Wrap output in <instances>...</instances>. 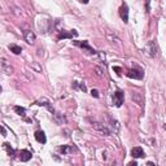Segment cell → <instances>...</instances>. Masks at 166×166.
<instances>
[{
	"mask_svg": "<svg viewBox=\"0 0 166 166\" xmlns=\"http://www.w3.org/2000/svg\"><path fill=\"white\" fill-rule=\"evenodd\" d=\"M144 76V73H143V70H141L140 68H138V69H130L129 72H127V77L129 78H135V79H141Z\"/></svg>",
	"mask_w": 166,
	"mask_h": 166,
	"instance_id": "obj_1",
	"label": "cell"
},
{
	"mask_svg": "<svg viewBox=\"0 0 166 166\" xmlns=\"http://www.w3.org/2000/svg\"><path fill=\"white\" fill-rule=\"evenodd\" d=\"M123 99H125V95L122 91H116L113 95V102L116 106H121L123 104Z\"/></svg>",
	"mask_w": 166,
	"mask_h": 166,
	"instance_id": "obj_2",
	"label": "cell"
},
{
	"mask_svg": "<svg viewBox=\"0 0 166 166\" xmlns=\"http://www.w3.org/2000/svg\"><path fill=\"white\" fill-rule=\"evenodd\" d=\"M120 16H121V18L123 22L129 21V8L126 4H122V7L120 8Z\"/></svg>",
	"mask_w": 166,
	"mask_h": 166,
	"instance_id": "obj_3",
	"label": "cell"
},
{
	"mask_svg": "<svg viewBox=\"0 0 166 166\" xmlns=\"http://www.w3.org/2000/svg\"><path fill=\"white\" fill-rule=\"evenodd\" d=\"M131 156L134 159H141V157H144V151L141 147H135L131 149Z\"/></svg>",
	"mask_w": 166,
	"mask_h": 166,
	"instance_id": "obj_4",
	"label": "cell"
},
{
	"mask_svg": "<svg viewBox=\"0 0 166 166\" xmlns=\"http://www.w3.org/2000/svg\"><path fill=\"white\" fill-rule=\"evenodd\" d=\"M147 51H148V53H149V56H151V57H156L157 47L155 44V42H149L148 43V44H147Z\"/></svg>",
	"mask_w": 166,
	"mask_h": 166,
	"instance_id": "obj_5",
	"label": "cell"
},
{
	"mask_svg": "<svg viewBox=\"0 0 166 166\" xmlns=\"http://www.w3.org/2000/svg\"><path fill=\"white\" fill-rule=\"evenodd\" d=\"M33 155H31L30 151H26V149H22L21 152H19V160L22 161V162H26V161H29Z\"/></svg>",
	"mask_w": 166,
	"mask_h": 166,
	"instance_id": "obj_6",
	"label": "cell"
},
{
	"mask_svg": "<svg viewBox=\"0 0 166 166\" xmlns=\"http://www.w3.org/2000/svg\"><path fill=\"white\" fill-rule=\"evenodd\" d=\"M35 139H37V141H39V143H42V144H46V141H47L46 134L43 131H40V130L35 132Z\"/></svg>",
	"mask_w": 166,
	"mask_h": 166,
	"instance_id": "obj_7",
	"label": "cell"
},
{
	"mask_svg": "<svg viewBox=\"0 0 166 166\" xmlns=\"http://www.w3.org/2000/svg\"><path fill=\"white\" fill-rule=\"evenodd\" d=\"M92 126H93V127L96 129V130H99V131L104 132L105 135H109V134H110V131H109V130L106 129L105 126H101V123H99V122H92Z\"/></svg>",
	"mask_w": 166,
	"mask_h": 166,
	"instance_id": "obj_8",
	"label": "cell"
},
{
	"mask_svg": "<svg viewBox=\"0 0 166 166\" xmlns=\"http://www.w3.org/2000/svg\"><path fill=\"white\" fill-rule=\"evenodd\" d=\"M25 40L27 42V43H34L35 42V34L33 33V31H30V30H27V31H25Z\"/></svg>",
	"mask_w": 166,
	"mask_h": 166,
	"instance_id": "obj_9",
	"label": "cell"
},
{
	"mask_svg": "<svg viewBox=\"0 0 166 166\" xmlns=\"http://www.w3.org/2000/svg\"><path fill=\"white\" fill-rule=\"evenodd\" d=\"M74 44L76 46H78V47H82V48H84V49H87L90 53H95V51H93V48H91V47L88 46V43L87 42H74Z\"/></svg>",
	"mask_w": 166,
	"mask_h": 166,
	"instance_id": "obj_10",
	"label": "cell"
},
{
	"mask_svg": "<svg viewBox=\"0 0 166 166\" xmlns=\"http://www.w3.org/2000/svg\"><path fill=\"white\" fill-rule=\"evenodd\" d=\"M37 104H38V105H43V106H46V108H48V110H49V112H51V113H53V114H55V113H56V112H55V109H53V108H52V106H51V105H49V102H48V101H47V100H46V99H42V100H39V101H37Z\"/></svg>",
	"mask_w": 166,
	"mask_h": 166,
	"instance_id": "obj_11",
	"label": "cell"
},
{
	"mask_svg": "<svg viewBox=\"0 0 166 166\" xmlns=\"http://www.w3.org/2000/svg\"><path fill=\"white\" fill-rule=\"evenodd\" d=\"M0 65L3 66V70H4V72H5L7 74H12V72H13V70H12L10 66L7 64V61L4 60V58H1V60H0Z\"/></svg>",
	"mask_w": 166,
	"mask_h": 166,
	"instance_id": "obj_12",
	"label": "cell"
},
{
	"mask_svg": "<svg viewBox=\"0 0 166 166\" xmlns=\"http://www.w3.org/2000/svg\"><path fill=\"white\" fill-rule=\"evenodd\" d=\"M8 48H9L10 52H13L14 55H19V53L22 52V48H21V47H18L17 44H9Z\"/></svg>",
	"mask_w": 166,
	"mask_h": 166,
	"instance_id": "obj_13",
	"label": "cell"
},
{
	"mask_svg": "<svg viewBox=\"0 0 166 166\" xmlns=\"http://www.w3.org/2000/svg\"><path fill=\"white\" fill-rule=\"evenodd\" d=\"M77 35H78V33H77V31L76 30H73L72 31V33H61L60 35H58V39H62V38H72V37H77Z\"/></svg>",
	"mask_w": 166,
	"mask_h": 166,
	"instance_id": "obj_14",
	"label": "cell"
},
{
	"mask_svg": "<svg viewBox=\"0 0 166 166\" xmlns=\"http://www.w3.org/2000/svg\"><path fill=\"white\" fill-rule=\"evenodd\" d=\"M14 112L17 113V114H19L21 117H25V116H26V109H25V108H21V106H17V105H16V106H14Z\"/></svg>",
	"mask_w": 166,
	"mask_h": 166,
	"instance_id": "obj_15",
	"label": "cell"
},
{
	"mask_svg": "<svg viewBox=\"0 0 166 166\" xmlns=\"http://www.w3.org/2000/svg\"><path fill=\"white\" fill-rule=\"evenodd\" d=\"M4 148L7 149V152H8V155H9V156H12V157L14 156V149L12 148V147H10V145L8 144V143H4Z\"/></svg>",
	"mask_w": 166,
	"mask_h": 166,
	"instance_id": "obj_16",
	"label": "cell"
},
{
	"mask_svg": "<svg viewBox=\"0 0 166 166\" xmlns=\"http://www.w3.org/2000/svg\"><path fill=\"white\" fill-rule=\"evenodd\" d=\"M60 151L62 153H70V152H73V149L70 147H68V145H62V147L60 148Z\"/></svg>",
	"mask_w": 166,
	"mask_h": 166,
	"instance_id": "obj_17",
	"label": "cell"
},
{
	"mask_svg": "<svg viewBox=\"0 0 166 166\" xmlns=\"http://www.w3.org/2000/svg\"><path fill=\"white\" fill-rule=\"evenodd\" d=\"M91 95H92L93 97H99V91L97 90H92V91H91Z\"/></svg>",
	"mask_w": 166,
	"mask_h": 166,
	"instance_id": "obj_18",
	"label": "cell"
},
{
	"mask_svg": "<svg viewBox=\"0 0 166 166\" xmlns=\"http://www.w3.org/2000/svg\"><path fill=\"white\" fill-rule=\"evenodd\" d=\"M96 72H97V76H99V77L102 76V70H101L100 68H96Z\"/></svg>",
	"mask_w": 166,
	"mask_h": 166,
	"instance_id": "obj_19",
	"label": "cell"
},
{
	"mask_svg": "<svg viewBox=\"0 0 166 166\" xmlns=\"http://www.w3.org/2000/svg\"><path fill=\"white\" fill-rule=\"evenodd\" d=\"M113 70H116L118 74H121V68H113Z\"/></svg>",
	"mask_w": 166,
	"mask_h": 166,
	"instance_id": "obj_20",
	"label": "cell"
},
{
	"mask_svg": "<svg viewBox=\"0 0 166 166\" xmlns=\"http://www.w3.org/2000/svg\"><path fill=\"white\" fill-rule=\"evenodd\" d=\"M79 1L83 3V4H87V3H88V0H79Z\"/></svg>",
	"mask_w": 166,
	"mask_h": 166,
	"instance_id": "obj_21",
	"label": "cell"
},
{
	"mask_svg": "<svg viewBox=\"0 0 166 166\" xmlns=\"http://www.w3.org/2000/svg\"><path fill=\"white\" fill-rule=\"evenodd\" d=\"M0 93H1V86H0Z\"/></svg>",
	"mask_w": 166,
	"mask_h": 166,
	"instance_id": "obj_22",
	"label": "cell"
}]
</instances>
